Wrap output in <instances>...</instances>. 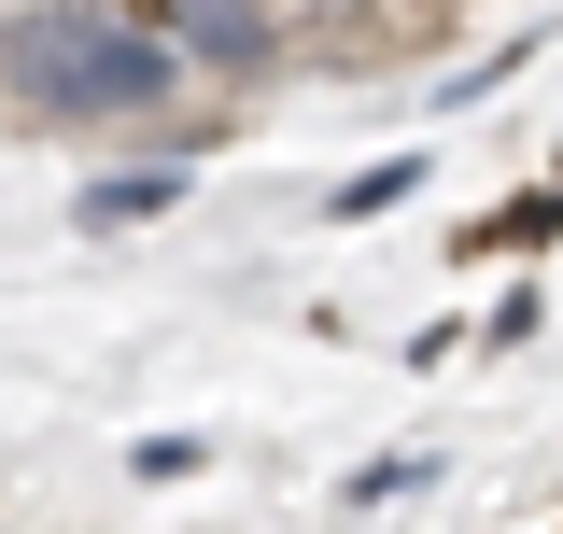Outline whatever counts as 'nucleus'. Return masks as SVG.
<instances>
[{
  "mask_svg": "<svg viewBox=\"0 0 563 534\" xmlns=\"http://www.w3.org/2000/svg\"><path fill=\"white\" fill-rule=\"evenodd\" d=\"M550 240H563V183H536V198H507V211L465 225V254H550Z\"/></svg>",
  "mask_w": 563,
  "mask_h": 534,
  "instance_id": "20e7f679",
  "label": "nucleus"
},
{
  "mask_svg": "<svg viewBox=\"0 0 563 534\" xmlns=\"http://www.w3.org/2000/svg\"><path fill=\"white\" fill-rule=\"evenodd\" d=\"M409 183H422V155H366L352 183H324V225H380V211H409Z\"/></svg>",
  "mask_w": 563,
  "mask_h": 534,
  "instance_id": "7ed1b4c3",
  "label": "nucleus"
},
{
  "mask_svg": "<svg viewBox=\"0 0 563 534\" xmlns=\"http://www.w3.org/2000/svg\"><path fill=\"white\" fill-rule=\"evenodd\" d=\"M422 478H437L422 450H395V465H352V507H395V492H422Z\"/></svg>",
  "mask_w": 563,
  "mask_h": 534,
  "instance_id": "0eeeda50",
  "label": "nucleus"
},
{
  "mask_svg": "<svg viewBox=\"0 0 563 534\" xmlns=\"http://www.w3.org/2000/svg\"><path fill=\"white\" fill-rule=\"evenodd\" d=\"M184 169H198V155H184V141H155V155H128V169H99V183L70 198V225H85V240H128V225H169V211H184Z\"/></svg>",
  "mask_w": 563,
  "mask_h": 534,
  "instance_id": "f03ea898",
  "label": "nucleus"
},
{
  "mask_svg": "<svg viewBox=\"0 0 563 534\" xmlns=\"http://www.w3.org/2000/svg\"><path fill=\"white\" fill-rule=\"evenodd\" d=\"M198 99V57L128 14V0H0V113L14 127H70V141H113V127H184Z\"/></svg>",
  "mask_w": 563,
  "mask_h": 534,
  "instance_id": "f257e3e1",
  "label": "nucleus"
},
{
  "mask_svg": "<svg viewBox=\"0 0 563 534\" xmlns=\"http://www.w3.org/2000/svg\"><path fill=\"white\" fill-rule=\"evenodd\" d=\"M521 57H536V29H507V57H465V70H437V113H465V99H493V85H507Z\"/></svg>",
  "mask_w": 563,
  "mask_h": 534,
  "instance_id": "39448f33",
  "label": "nucleus"
},
{
  "mask_svg": "<svg viewBox=\"0 0 563 534\" xmlns=\"http://www.w3.org/2000/svg\"><path fill=\"white\" fill-rule=\"evenodd\" d=\"M536 324H550V296H536V281H507V296H493V310H479V352H521V337H536Z\"/></svg>",
  "mask_w": 563,
  "mask_h": 534,
  "instance_id": "423d86ee",
  "label": "nucleus"
}]
</instances>
